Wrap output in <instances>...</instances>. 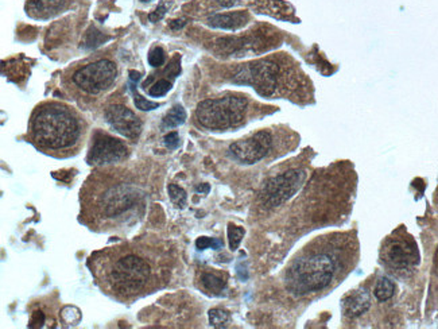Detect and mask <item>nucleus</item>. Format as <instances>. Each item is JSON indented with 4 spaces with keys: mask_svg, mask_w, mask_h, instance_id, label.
Here are the masks:
<instances>
[{
    "mask_svg": "<svg viewBox=\"0 0 438 329\" xmlns=\"http://www.w3.org/2000/svg\"><path fill=\"white\" fill-rule=\"evenodd\" d=\"M91 262H94L92 274L103 290L122 300L154 290L165 274V270L158 266V255L152 249L132 244L95 254Z\"/></svg>",
    "mask_w": 438,
    "mask_h": 329,
    "instance_id": "nucleus-1",
    "label": "nucleus"
},
{
    "mask_svg": "<svg viewBox=\"0 0 438 329\" xmlns=\"http://www.w3.org/2000/svg\"><path fill=\"white\" fill-rule=\"evenodd\" d=\"M31 136L44 150H69L81 136V126L73 111L58 103L38 107L31 119Z\"/></svg>",
    "mask_w": 438,
    "mask_h": 329,
    "instance_id": "nucleus-2",
    "label": "nucleus"
},
{
    "mask_svg": "<svg viewBox=\"0 0 438 329\" xmlns=\"http://www.w3.org/2000/svg\"><path fill=\"white\" fill-rule=\"evenodd\" d=\"M339 272V259L325 250H312L292 260L286 272V289L298 297L326 289Z\"/></svg>",
    "mask_w": 438,
    "mask_h": 329,
    "instance_id": "nucleus-3",
    "label": "nucleus"
},
{
    "mask_svg": "<svg viewBox=\"0 0 438 329\" xmlns=\"http://www.w3.org/2000/svg\"><path fill=\"white\" fill-rule=\"evenodd\" d=\"M142 199L143 192L139 186L125 181H116L98 188L94 196L95 203L89 205V208H94L96 217L110 222L121 219L139 206Z\"/></svg>",
    "mask_w": 438,
    "mask_h": 329,
    "instance_id": "nucleus-4",
    "label": "nucleus"
},
{
    "mask_svg": "<svg viewBox=\"0 0 438 329\" xmlns=\"http://www.w3.org/2000/svg\"><path fill=\"white\" fill-rule=\"evenodd\" d=\"M247 111L248 100L245 98L229 95L200 103L195 109V119L208 130L220 131L242 125Z\"/></svg>",
    "mask_w": 438,
    "mask_h": 329,
    "instance_id": "nucleus-5",
    "label": "nucleus"
},
{
    "mask_svg": "<svg viewBox=\"0 0 438 329\" xmlns=\"http://www.w3.org/2000/svg\"><path fill=\"white\" fill-rule=\"evenodd\" d=\"M281 77V68L271 60H259L242 65L235 76L236 84L252 87L261 96L270 98L275 94Z\"/></svg>",
    "mask_w": 438,
    "mask_h": 329,
    "instance_id": "nucleus-6",
    "label": "nucleus"
},
{
    "mask_svg": "<svg viewBox=\"0 0 438 329\" xmlns=\"http://www.w3.org/2000/svg\"><path fill=\"white\" fill-rule=\"evenodd\" d=\"M118 76L116 65L108 60H98L78 69L73 82L88 95H98L108 91Z\"/></svg>",
    "mask_w": 438,
    "mask_h": 329,
    "instance_id": "nucleus-7",
    "label": "nucleus"
},
{
    "mask_svg": "<svg viewBox=\"0 0 438 329\" xmlns=\"http://www.w3.org/2000/svg\"><path fill=\"white\" fill-rule=\"evenodd\" d=\"M305 181L301 170H289L277 177L270 178L261 192V200L268 208L279 206L292 197Z\"/></svg>",
    "mask_w": 438,
    "mask_h": 329,
    "instance_id": "nucleus-8",
    "label": "nucleus"
},
{
    "mask_svg": "<svg viewBox=\"0 0 438 329\" xmlns=\"http://www.w3.org/2000/svg\"><path fill=\"white\" fill-rule=\"evenodd\" d=\"M272 146V138L268 131H259L252 136L238 141L229 146L231 155L242 163H255L262 161Z\"/></svg>",
    "mask_w": 438,
    "mask_h": 329,
    "instance_id": "nucleus-9",
    "label": "nucleus"
},
{
    "mask_svg": "<svg viewBox=\"0 0 438 329\" xmlns=\"http://www.w3.org/2000/svg\"><path fill=\"white\" fill-rule=\"evenodd\" d=\"M382 259L394 270H408L418 262V251L412 240L391 238L382 250Z\"/></svg>",
    "mask_w": 438,
    "mask_h": 329,
    "instance_id": "nucleus-10",
    "label": "nucleus"
},
{
    "mask_svg": "<svg viewBox=\"0 0 438 329\" xmlns=\"http://www.w3.org/2000/svg\"><path fill=\"white\" fill-rule=\"evenodd\" d=\"M125 155L127 148L122 141L107 134H98L88 155V161L94 165H108L122 161Z\"/></svg>",
    "mask_w": 438,
    "mask_h": 329,
    "instance_id": "nucleus-11",
    "label": "nucleus"
},
{
    "mask_svg": "<svg viewBox=\"0 0 438 329\" xmlns=\"http://www.w3.org/2000/svg\"><path fill=\"white\" fill-rule=\"evenodd\" d=\"M105 119L116 132L128 139H137L142 132L141 119L130 108L121 104L108 107L105 111Z\"/></svg>",
    "mask_w": 438,
    "mask_h": 329,
    "instance_id": "nucleus-12",
    "label": "nucleus"
},
{
    "mask_svg": "<svg viewBox=\"0 0 438 329\" xmlns=\"http://www.w3.org/2000/svg\"><path fill=\"white\" fill-rule=\"evenodd\" d=\"M67 0H28L26 4V12L35 19H49L58 14Z\"/></svg>",
    "mask_w": 438,
    "mask_h": 329,
    "instance_id": "nucleus-13",
    "label": "nucleus"
},
{
    "mask_svg": "<svg viewBox=\"0 0 438 329\" xmlns=\"http://www.w3.org/2000/svg\"><path fill=\"white\" fill-rule=\"evenodd\" d=\"M248 14L244 11H234L225 14H215L208 19V25L222 30H238L248 24Z\"/></svg>",
    "mask_w": 438,
    "mask_h": 329,
    "instance_id": "nucleus-14",
    "label": "nucleus"
},
{
    "mask_svg": "<svg viewBox=\"0 0 438 329\" xmlns=\"http://www.w3.org/2000/svg\"><path fill=\"white\" fill-rule=\"evenodd\" d=\"M369 305L371 299L368 292L365 289H359L344 300V312L349 317H358L368 310Z\"/></svg>",
    "mask_w": 438,
    "mask_h": 329,
    "instance_id": "nucleus-15",
    "label": "nucleus"
},
{
    "mask_svg": "<svg viewBox=\"0 0 438 329\" xmlns=\"http://www.w3.org/2000/svg\"><path fill=\"white\" fill-rule=\"evenodd\" d=\"M186 121V112L182 105H174L162 121L164 128H174L184 125Z\"/></svg>",
    "mask_w": 438,
    "mask_h": 329,
    "instance_id": "nucleus-16",
    "label": "nucleus"
},
{
    "mask_svg": "<svg viewBox=\"0 0 438 329\" xmlns=\"http://www.w3.org/2000/svg\"><path fill=\"white\" fill-rule=\"evenodd\" d=\"M202 282V286L205 287V290L213 293V294H220L224 289H225V285H227V281L220 277L218 274H213V273H205L201 278Z\"/></svg>",
    "mask_w": 438,
    "mask_h": 329,
    "instance_id": "nucleus-17",
    "label": "nucleus"
},
{
    "mask_svg": "<svg viewBox=\"0 0 438 329\" xmlns=\"http://www.w3.org/2000/svg\"><path fill=\"white\" fill-rule=\"evenodd\" d=\"M395 292V285L394 282L389 278H382L375 286V297L379 301H387Z\"/></svg>",
    "mask_w": 438,
    "mask_h": 329,
    "instance_id": "nucleus-18",
    "label": "nucleus"
},
{
    "mask_svg": "<svg viewBox=\"0 0 438 329\" xmlns=\"http://www.w3.org/2000/svg\"><path fill=\"white\" fill-rule=\"evenodd\" d=\"M108 39V37H105L103 33L98 31L95 27H91L87 31L85 39H84V48L87 49H94L98 48L101 44H104Z\"/></svg>",
    "mask_w": 438,
    "mask_h": 329,
    "instance_id": "nucleus-19",
    "label": "nucleus"
},
{
    "mask_svg": "<svg viewBox=\"0 0 438 329\" xmlns=\"http://www.w3.org/2000/svg\"><path fill=\"white\" fill-rule=\"evenodd\" d=\"M229 321V314L221 309H212L209 312V323L216 328H222Z\"/></svg>",
    "mask_w": 438,
    "mask_h": 329,
    "instance_id": "nucleus-20",
    "label": "nucleus"
},
{
    "mask_svg": "<svg viewBox=\"0 0 438 329\" xmlns=\"http://www.w3.org/2000/svg\"><path fill=\"white\" fill-rule=\"evenodd\" d=\"M244 233H245L244 228L236 227V226L229 224V227H228V239H229V247H231L232 251H235L239 247V244H240V242L243 239Z\"/></svg>",
    "mask_w": 438,
    "mask_h": 329,
    "instance_id": "nucleus-21",
    "label": "nucleus"
},
{
    "mask_svg": "<svg viewBox=\"0 0 438 329\" xmlns=\"http://www.w3.org/2000/svg\"><path fill=\"white\" fill-rule=\"evenodd\" d=\"M130 85H131V91H132V94H134V102H135L137 108H139L141 111H151V109H155V108L159 107L158 103L150 102V100L143 99V98L135 91V85H137V84L130 82Z\"/></svg>",
    "mask_w": 438,
    "mask_h": 329,
    "instance_id": "nucleus-22",
    "label": "nucleus"
},
{
    "mask_svg": "<svg viewBox=\"0 0 438 329\" xmlns=\"http://www.w3.org/2000/svg\"><path fill=\"white\" fill-rule=\"evenodd\" d=\"M170 89V81H168V80H165V78H161V80H158V81L148 89V94H150V96L161 98V96H165Z\"/></svg>",
    "mask_w": 438,
    "mask_h": 329,
    "instance_id": "nucleus-23",
    "label": "nucleus"
},
{
    "mask_svg": "<svg viewBox=\"0 0 438 329\" xmlns=\"http://www.w3.org/2000/svg\"><path fill=\"white\" fill-rule=\"evenodd\" d=\"M169 195H170L171 202L177 206H185L186 204V192L177 186V185H169Z\"/></svg>",
    "mask_w": 438,
    "mask_h": 329,
    "instance_id": "nucleus-24",
    "label": "nucleus"
},
{
    "mask_svg": "<svg viewBox=\"0 0 438 329\" xmlns=\"http://www.w3.org/2000/svg\"><path fill=\"white\" fill-rule=\"evenodd\" d=\"M171 4H173V0H162L161 4L148 15V19H150L151 22H158V21H161V19L166 15V12L169 11Z\"/></svg>",
    "mask_w": 438,
    "mask_h": 329,
    "instance_id": "nucleus-25",
    "label": "nucleus"
},
{
    "mask_svg": "<svg viewBox=\"0 0 438 329\" xmlns=\"http://www.w3.org/2000/svg\"><path fill=\"white\" fill-rule=\"evenodd\" d=\"M165 60H166V57H165V51L162 48H154L148 54V64L152 68L162 66L165 64Z\"/></svg>",
    "mask_w": 438,
    "mask_h": 329,
    "instance_id": "nucleus-26",
    "label": "nucleus"
},
{
    "mask_svg": "<svg viewBox=\"0 0 438 329\" xmlns=\"http://www.w3.org/2000/svg\"><path fill=\"white\" fill-rule=\"evenodd\" d=\"M195 246L198 250H207L209 247L215 249V250H219L222 246V243L220 240L216 239H212V238H207V236H202V238H198L197 242H195Z\"/></svg>",
    "mask_w": 438,
    "mask_h": 329,
    "instance_id": "nucleus-27",
    "label": "nucleus"
},
{
    "mask_svg": "<svg viewBox=\"0 0 438 329\" xmlns=\"http://www.w3.org/2000/svg\"><path fill=\"white\" fill-rule=\"evenodd\" d=\"M62 317L64 320L68 323V324H76L80 321L81 319V314H80V310L74 306H67L64 310H62Z\"/></svg>",
    "mask_w": 438,
    "mask_h": 329,
    "instance_id": "nucleus-28",
    "label": "nucleus"
},
{
    "mask_svg": "<svg viewBox=\"0 0 438 329\" xmlns=\"http://www.w3.org/2000/svg\"><path fill=\"white\" fill-rule=\"evenodd\" d=\"M165 145L166 148H169L170 150H175L179 146V138L177 132H170L165 136Z\"/></svg>",
    "mask_w": 438,
    "mask_h": 329,
    "instance_id": "nucleus-29",
    "label": "nucleus"
},
{
    "mask_svg": "<svg viewBox=\"0 0 438 329\" xmlns=\"http://www.w3.org/2000/svg\"><path fill=\"white\" fill-rule=\"evenodd\" d=\"M45 323V316L42 312H35L33 314V319H31V323H30V328H41Z\"/></svg>",
    "mask_w": 438,
    "mask_h": 329,
    "instance_id": "nucleus-30",
    "label": "nucleus"
},
{
    "mask_svg": "<svg viewBox=\"0 0 438 329\" xmlns=\"http://www.w3.org/2000/svg\"><path fill=\"white\" fill-rule=\"evenodd\" d=\"M185 25V22L184 21H174V22H171V28H179V27H182V26Z\"/></svg>",
    "mask_w": 438,
    "mask_h": 329,
    "instance_id": "nucleus-31",
    "label": "nucleus"
},
{
    "mask_svg": "<svg viewBox=\"0 0 438 329\" xmlns=\"http://www.w3.org/2000/svg\"><path fill=\"white\" fill-rule=\"evenodd\" d=\"M435 266H436V269L438 270V249L437 251H436V255H435Z\"/></svg>",
    "mask_w": 438,
    "mask_h": 329,
    "instance_id": "nucleus-32",
    "label": "nucleus"
},
{
    "mask_svg": "<svg viewBox=\"0 0 438 329\" xmlns=\"http://www.w3.org/2000/svg\"><path fill=\"white\" fill-rule=\"evenodd\" d=\"M142 1H145V3H147V1H151V0H142Z\"/></svg>",
    "mask_w": 438,
    "mask_h": 329,
    "instance_id": "nucleus-33",
    "label": "nucleus"
}]
</instances>
